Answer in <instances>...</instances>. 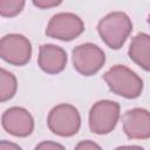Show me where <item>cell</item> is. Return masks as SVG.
<instances>
[{
	"label": "cell",
	"instance_id": "cell-1",
	"mask_svg": "<svg viewBox=\"0 0 150 150\" xmlns=\"http://www.w3.org/2000/svg\"><path fill=\"white\" fill-rule=\"evenodd\" d=\"M131 30L132 22L123 12L109 13L97 23V32L102 41L109 48L115 50L122 48Z\"/></svg>",
	"mask_w": 150,
	"mask_h": 150
},
{
	"label": "cell",
	"instance_id": "cell-2",
	"mask_svg": "<svg viewBox=\"0 0 150 150\" xmlns=\"http://www.w3.org/2000/svg\"><path fill=\"white\" fill-rule=\"evenodd\" d=\"M103 80L110 91L124 98H137L143 91V80L131 69L122 64H115L104 75Z\"/></svg>",
	"mask_w": 150,
	"mask_h": 150
},
{
	"label": "cell",
	"instance_id": "cell-3",
	"mask_svg": "<svg viewBox=\"0 0 150 150\" xmlns=\"http://www.w3.org/2000/svg\"><path fill=\"white\" fill-rule=\"evenodd\" d=\"M47 125L53 134L61 137H70L79 132L81 127V116L74 105L62 103L49 111Z\"/></svg>",
	"mask_w": 150,
	"mask_h": 150
},
{
	"label": "cell",
	"instance_id": "cell-4",
	"mask_svg": "<svg viewBox=\"0 0 150 150\" xmlns=\"http://www.w3.org/2000/svg\"><path fill=\"white\" fill-rule=\"evenodd\" d=\"M120 104L110 100H101L94 103L89 111V128L96 135L111 132L120 120Z\"/></svg>",
	"mask_w": 150,
	"mask_h": 150
},
{
	"label": "cell",
	"instance_id": "cell-5",
	"mask_svg": "<svg viewBox=\"0 0 150 150\" xmlns=\"http://www.w3.org/2000/svg\"><path fill=\"white\" fill-rule=\"evenodd\" d=\"M84 32L82 19L74 13H57L48 22L46 35L61 41H71Z\"/></svg>",
	"mask_w": 150,
	"mask_h": 150
},
{
	"label": "cell",
	"instance_id": "cell-6",
	"mask_svg": "<svg viewBox=\"0 0 150 150\" xmlns=\"http://www.w3.org/2000/svg\"><path fill=\"white\" fill-rule=\"evenodd\" d=\"M0 56L12 66H25L32 57V43L21 34H7L0 41Z\"/></svg>",
	"mask_w": 150,
	"mask_h": 150
},
{
	"label": "cell",
	"instance_id": "cell-7",
	"mask_svg": "<svg viewBox=\"0 0 150 150\" xmlns=\"http://www.w3.org/2000/svg\"><path fill=\"white\" fill-rule=\"evenodd\" d=\"M71 54L74 68L83 76L96 74L105 63L104 52L98 46L90 42L76 46Z\"/></svg>",
	"mask_w": 150,
	"mask_h": 150
},
{
	"label": "cell",
	"instance_id": "cell-8",
	"mask_svg": "<svg viewBox=\"0 0 150 150\" xmlns=\"http://www.w3.org/2000/svg\"><path fill=\"white\" fill-rule=\"evenodd\" d=\"M1 124L6 132L15 137H27L34 130V118L21 107H12L1 116Z\"/></svg>",
	"mask_w": 150,
	"mask_h": 150
},
{
	"label": "cell",
	"instance_id": "cell-9",
	"mask_svg": "<svg viewBox=\"0 0 150 150\" xmlns=\"http://www.w3.org/2000/svg\"><path fill=\"white\" fill-rule=\"evenodd\" d=\"M123 131L129 139L150 138V111L143 108H134L122 116Z\"/></svg>",
	"mask_w": 150,
	"mask_h": 150
},
{
	"label": "cell",
	"instance_id": "cell-10",
	"mask_svg": "<svg viewBox=\"0 0 150 150\" xmlns=\"http://www.w3.org/2000/svg\"><path fill=\"white\" fill-rule=\"evenodd\" d=\"M38 64L47 74H59L67 64V53L59 46L50 43L42 45L39 48Z\"/></svg>",
	"mask_w": 150,
	"mask_h": 150
},
{
	"label": "cell",
	"instance_id": "cell-11",
	"mask_svg": "<svg viewBox=\"0 0 150 150\" xmlns=\"http://www.w3.org/2000/svg\"><path fill=\"white\" fill-rule=\"evenodd\" d=\"M130 60H132L143 70L150 71V35L138 33L131 40L128 50Z\"/></svg>",
	"mask_w": 150,
	"mask_h": 150
},
{
	"label": "cell",
	"instance_id": "cell-12",
	"mask_svg": "<svg viewBox=\"0 0 150 150\" xmlns=\"http://www.w3.org/2000/svg\"><path fill=\"white\" fill-rule=\"evenodd\" d=\"M18 89V82L16 77L7 71L6 69H0V101L5 102L11 100Z\"/></svg>",
	"mask_w": 150,
	"mask_h": 150
},
{
	"label": "cell",
	"instance_id": "cell-13",
	"mask_svg": "<svg viewBox=\"0 0 150 150\" xmlns=\"http://www.w3.org/2000/svg\"><path fill=\"white\" fill-rule=\"evenodd\" d=\"M25 0H0V14L2 18H14L23 9Z\"/></svg>",
	"mask_w": 150,
	"mask_h": 150
},
{
	"label": "cell",
	"instance_id": "cell-14",
	"mask_svg": "<svg viewBox=\"0 0 150 150\" xmlns=\"http://www.w3.org/2000/svg\"><path fill=\"white\" fill-rule=\"evenodd\" d=\"M32 1L35 7L40 9H47V8H53L61 5L63 0H32Z\"/></svg>",
	"mask_w": 150,
	"mask_h": 150
},
{
	"label": "cell",
	"instance_id": "cell-15",
	"mask_svg": "<svg viewBox=\"0 0 150 150\" xmlns=\"http://www.w3.org/2000/svg\"><path fill=\"white\" fill-rule=\"evenodd\" d=\"M36 149H63V146L61 144H57V143H54V142H43L41 144H38L35 146Z\"/></svg>",
	"mask_w": 150,
	"mask_h": 150
},
{
	"label": "cell",
	"instance_id": "cell-16",
	"mask_svg": "<svg viewBox=\"0 0 150 150\" xmlns=\"http://www.w3.org/2000/svg\"><path fill=\"white\" fill-rule=\"evenodd\" d=\"M94 148L100 149L101 146L95 144V143H93L91 141H84V142H81V143H79L76 145V149H94Z\"/></svg>",
	"mask_w": 150,
	"mask_h": 150
},
{
	"label": "cell",
	"instance_id": "cell-17",
	"mask_svg": "<svg viewBox=\"0 0 150 150\" xmlns=\"http://www.w3.org/2000/svg\"><path fill=\"white\" fill-rule=\"evenodd\" d=\"M148 23H149V26H150V15L148 16Z\"/></svg>",
	"mask_w": 150,
	"mask_h": 150
}]
</instances>
